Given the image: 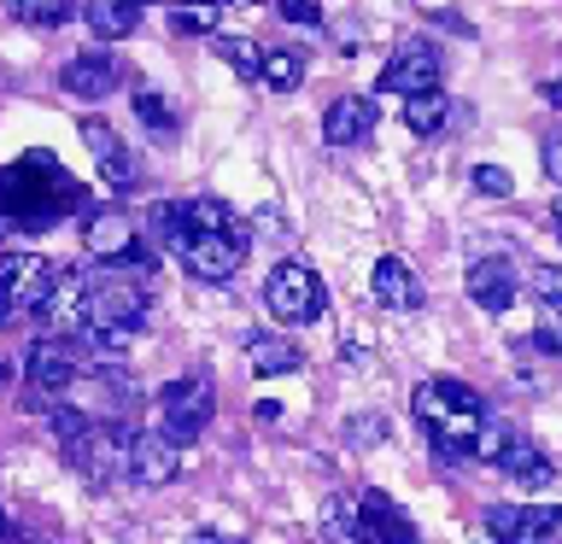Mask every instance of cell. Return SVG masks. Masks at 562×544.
Returning <instances> with one entry per match:
<instances>
[{"label": "cell", "instance_id": "6da1fadb", "mask_svg": "<svg viewBox=\"0 0 562 544\" xmlns=\"http://www.w3.org/2000/svg\"><path fill=\"white\" fill-rule=\"evenodd\" d=\"M411 410L416 421L428 428V439L446 456H463L474 445V433H481V421H486V404L474 386L463 381H451V375H434V381H422L416 393H411Z\"/></svg>", "mask_w": 562, "mask_h": 544}, {"label": "cell", "instance_id": "7a4b0ae2", "mask_svg": "<svg viewBox=\"0 0 562 544\" xmlns=\"http://www.w3.org/2000/svg\"><path fill=\"white\" fill-rule=\"evenodd\" d=\"M65 263H53L42 252H7L0 258V322H18V316H42V305L59 287Z\"/></svg>", "mask_w": 562, "mask_h": 544}, {"label": "cell", "instance_id": "3957f363", "mask_svg": "<svg viewBox=\"0 0 562 544\" xmlns=\"http://www.w3.org/2000/svg\"><path fill=\"white\" fill-rule=\"evenodd\" d=\"M328 305V293H323V275L311 270V263H299V258H281L270 275H263V310L276 316L281 328H305L316 322Z\"/></svg>", "mask_w": 562, "mask_h": 544}, {"label": "cell", "instance_id": "277c9868", "mask_svg": "<svg viewBox=\"0 0 562 544\" xmlns=\"http://www.w3.org/2000/svg\"><path fill=\"white\" fill-rule=\"evenodd\" d=\"M211 416H217V393H211L205 375H182L158 393V433L170 445H193L211 428Z\"/></svg>", "mask_w": 562, "mask_h": 544}, {"label": "cell", "instance_id": "5b68a950", "mask_svg": "<svg viewBox=\"0 0 562 544\" xmlns=\"http://www.w3.org/2000/svg\"><path fill=\"white\" fill-rule=\"evenodd\" d=\"M82 246L94 252L100 263H123V270H147V246H140V228L130 211H117V205H100V211H88L82 217Z\"/></svg>", "mask_w": 562, "mask_h": 544}, {"label": "cell", "instance_id": "8992f818", "mask_svg": "<svg viewBox=\"0 0 562 544\" xmlns=\"http://www.w3.org/2000/svg\"><path fill=\"white\" fill-rule=\"evenodd\" d=\"M246 252H252V235H246V223H235V228H217V235H193L176 258H182L188 275H200V281H235Z\"/></svg>", "mask_w": 562, "mask_h": 544}, {"label": "cell", "instance_id": "52a82bcc", "mask_svg": "<svg viewBox=\"0 0 562 544\" xmlns=\"http://www.w3.org/2000/svg\"><path fill=\"white\" fill-rule=\"evenodd\" d=\"M123 451H130V428H123V421H94L82 439L65 445L70 468H77L82 480H94V486H105V480L123 474Z\"/></svg>", "mask_w": 562, "mask_h": 544}, {"label": "cell", "instance_id": "ba28073f", "mask_svg": "<svg viewBox=\"0 0 562 544\" xmlns=\"http://www.w3.org/2000/svg\"><path fill=\"white\" fill-rule=\"evenodd\" d=\"M70 381H77V358H70L59 340H35L30 358H24V404L30 410H47Z\"/></svg>", "mask_w": 562, "mask_h": 544}, {"label": "cell", "instance_id": "9c48e42d", "mask_svg": "<svg viewBox=\"0 0 562 544\" xmlns=\"http://www.w3.org/2000/svg\"><path fill=\"white\" fill-rule=\"evenodd\" d=\"M82 147L94 152V170L105 175V188L130 193V188L140 182V165H135V152L123 147V135H117L105 117H82Z\"/></svg>", "mask_w": 562, "mask_h": 544}, {"label": "cell", "instance_id": "30bf717a", "mask_svg": "<svg viewBox=\"0 0 562 544\" xmlns=\"http://www.w3.org/2000/svg\"><path fill=\"white\" fill-rule=\"evenodd\" d=\"M428 88H439V47L434 42H404L381 70V94L411 100V94H428Z\"/></svg>", "mask_w": 562, "mask_h": 544}, {"label": "cell", "instance_id": "8fae6325", "mask_svg": "<svg viewBox=\"0 0 562 544\" xmlns=\"http://www.w3.org/2000/svg\"><path fill=\"white\" fill-rule=\"evenodd\" d=\"M123 474H130L135 486H170L176 474H182V445H170L165 433H130Z\"/></svg>", "mask_w": 562, "mask_h": 544}, {"label": "cell", "instance_id": "7c38bea8", "mask_svg": "<svg viewBox=\"0 0 562 544\" xmlns=\"http://www.w3.org/2000/svg\"><path fill=\"white\" fill-rule=\"evenodd\" d=\"M59 82H65V94H77V100H105L123 82V65L112 59V53L88 47V53H77V59L59 70Z\"/></svg>", "mask_w": 562, "mask_h": 544}, {"label": "cell", "instance_id": "4fadbf2b", "mask_svg": "<svg viewBox=\"0 0 562 544\" xmlns=\"http://www.w3.org/2000/svg\"><path fill=\"white\" fill-rule=\"evenodd\" d=\"M358 539H381V544H422L411 515L386 498V491H363L358 498Z\"/></svg>", "mask_w": 562, "mask_h": 544}, {"label": "cell", "instance_id": "5bb4252c", "mask_svg": "<svg viewBox=\"0 0 562 544\" xmlns=\"http://www.w3.org/2000/svg\"><path fill=\"white\" fill-rule=\"evenodd\" d=\"M469 298L481 310H492V316L509 310L516 305V263L509 258H474L469 263Z\"/></svg>", "mask_w": 562, "mask_h": 544}, {"label": "cell", "instance_id": "9a60e30c", "mask_svg": "<svg viewBox=\"0 0 562 544\" xmlns=\"http://www.w3.org/2000/svg\"><path fill=\"white\" fill-rule=\"evenodd\" d=\"M369 293H375V305H386V310H416L422 305V281H416V270L404 258H375Z\"/></svg>", "mask_w": 562, "mask_h": 544}, {"label": "cell", "instance_id": "2e32d148", "mask_svg": "<svg viewBox=\"0 0 562 544\" xmlns=\"http://www.w3.org/2000/svg\"><path fill=\"white\" fill-rule=\"evenodd\" d=\"M369 129H375V105H369L363 94H340L323 112V140L328 147H358V140H369Z\"/></svg>", "mask_w": 562, "mask_h": 544}, {"label": "cell", "instance_id": "e0dca14e", "mask_svg": "<svg viewBox=\"0 0 562 544\" xmlns=\"http://www.w3.org/2000/svg\"><path fill=\"white\" fill-rule=\"evenodd\" d=\"M492 468H504L509 480L527 486V491H539V486H551V480H557V468L544 463V451H539L527 433H509V445L498 451V463H492Z\"/></svg>", "mask_w": 562, "mask_h": 544}, {"label": "cell", "instance_id": "ac0fdd59", "mask_svg": "<svg viewBox=\"0 0 562 544\" xmlns=\"http://www.w3.org/2000/svg\"><path fill=\"white\" fill-rule=\"evenodd\" d=\"M82 24L94 30V42H123L140 30V0H82Z\"/></svg>", "mask_w": 562, "mask_h": 544}, {"label": "cell", "instance_id": "d6986e66", "mask_svg": "<svg viewBox=\"0 0 562 544\" xmlns=\"http://www.w3.org/2000/svg\"><path fill=\"white\" fill-rule=\"evenodd\" d=\"M246 363H252V375H293L305 363V351L281 333H246Z\"/></svg>", "mask_w": 562, "mask_h": 544}, {"label": "cell", "instance_id": "ffe728a7", "mask_svg": "<svg viewBox=\"0 0 562 544\" xmlns=\"http://www.w3.org/2000/svg\"><path fill=\"white\" fill-rule=\"evenodd\" d=\"M0 7H7V18H18V24H30V30H59L82 12V0H0Z\"/></svg>", "mask_w": 562, "mask_h": 544}, {"label": "cell", "instance_id": "44dd1931", "mask_svg": "<svg viewBox=\"0 0 562 544\" xmlns=\"http://www.w3.org/2000/svg\"><path fill=\"white\" fill-rule=\"evenodd\" d=\"M258 82L270 88V94H293L299 82H305V59H299V47H270L258 59Z\"/></svg>", "mask_w": 562, "mask_h": 544}, {"label": "cell", "instance_id": "7402d4cb", "mask_svg": "<svg viewBox=\"0 0 562 544\" xmlns=\"http://www.w3.org/2000/svg\"><path fill=\"white\" fill-rule=\"evenodd\" d=\"M446 117H451V100L439 94V88L404 100V123H411V135H439V129H446Z\"/></svg>", "mask_w": 562, "mask_h": 544}, {"label": "cell", "instance_id": "603a6c76", "mask_svg": "<svg viewBox=\"0 0 562 544\" xmlns=\"http://www.w3.org/2000/svg\"><path fill=\"white\" fill-rule=\"evenodd\" d=\"M147 228H153V240H158V246H170V252H182V246L193 240L182 200H165V205H153V211H147Z\"/></svg>", "mask_w": 562, "mask_h": 544}, {"label": "cell", "instance_id": "cb8c5ba5", "mask_svg": "<svg viewBox=\"0 0 562 544\" xmlns=\"http://www.w3.org/2000/svg\"><path fill=\"white\" fill-rule=\"evenodd\" d=\"M170 24L182 30V35H217L223 0H176V7H170Z\"/></svg>", "mask_w": 562, "mask_h": 544}, {"label": "cell", "instance_id": "d4e9b609", "mask_svg": "<svg viewBox=\"0 0 562 544\" xmlns=\"http://www.w3.org/2000/svg\"><path fill=\"white\" fill-rule=\"evenodd\" d=\"M182 211H188V228L193 235H217V228H235L240 217L228 211L223 200H211V193H200V200H182Z\"/></svg>", "mask_w": 562, "mask_h": 544}, {"label": "cell", "instance_id": "484cf974", "mask_svg": "<svg viewBox=\"0 0 562 544\" xmlns=\"http://www.w3.org/2000/svg\"><path fill=\"white\" fill-rule=\"evenodd\" d=\"M323 544H358V503L328 498V509H323Z\"/></svg>", "mask_w": 562, "mask_h": 544}, {"label": "cell", "instance_id": "4316f807", "mask_svg": "<svg viewBox=\"0 0 562 544\" xmlns=\"http://www.w3.org/2000/svg\"><path fill=\"white\" fill-rule=\"evenodd\" d=\"M135 117L147 123V129H153L158 140H170V135H176V112H170V100H165V94H153V88H140V94H135Z\"/></svg>", "mask_w": 562, "mask_h": 544}, {"label": "cell", "instance_id": "83f0119b", "mask_svg": "<svg viewBox=\"0 0 562 544\" xmlns=\"http://www.w3.org/2000/svg\"><path fill=\"white\" fill-rule=\"evenodd\" d=\"M47 428H53V439H59V445H70V439H82L88 428H94V416L77 410V404H59V398H53V404H47Z\"/></svg>", "mask_w": 562, "mask_h": 544}, {"label": "cell", "instance_id": "f1b7e54d", "mask_svg": "<svg viewBox=\"0 0 562 544\" xmlns=\"http://www.w3.org/2000/svg\"><path fill=\"white\" fill-rule=\"evenodd\" d=\"M217 59H223V65H235V77H258L263 47H258V42H246V35H217Z\"/></svg>", "mask_w": 562, "mask_h": 544}, {"label": "cell", "instance_id": "f546056e", "mask_svg": "<svg viewBox=\"0 0 562 544\" xmlns=\"http://www.w3.org/2000/svg\"><path fill=\"white\" fill-rule=\"evenodd\" d=\"M533 345L562 358V305H544L539 298V316H533Z\"/></svg>", "mask_w": 562, "mask_h": 544}, {"label": "cell", "instance_id": "4dcf8cb0", "mask_svg": "<svg viewBox=\"0 0 562 544\" xmlns=\"http://www.w3.org/2000/svg\"><path fill=\"white\" fill-rule=\"evenodd\" d=\"M474 193H486V200H509L516 182H509V170H498V165H474Z\"/></svg>", "mask_w": 562, "mask_h": 544}, {"label": "cell", "instance_id": "1f68e13d", "mask_svg": "<svg viewBox=\"0 0 562 544\" xmlns=\"http://www.w3.org/2000/svg\"><path fill=\"white\" fill-rule=\"evenodd\" d=\"M386 439V416H351L346 421V445H381Z\"/></svg>", "mask_w": 562, "mask_h": 544}, {"label": "cell", "instance_id": "d6a6232c", "mask_svg": "<svg viewBox=\"0 0 562 544\" xmlns=\"http://www.w3.org/2000/svg\"><path fill=\"white\" fill-rule=\"evenodd\" d=\"M527 281H533V293L544 298V305H562V270H557V263H539Z\"/></svg>", "mask_w": 562, "mask_h": 544}, {"label": "cell", "instance_id": "836d02e7", "mask_svg": "<svg viewBox=\"0 0 562 544\" xmlns=\"http://www.w3.org/2000/svg\"><path fill=\"white\" fill-rule=\"evenodd\" d=\"M281 18H288V24L316 30V24H323V7H316V0H281Z\"/></svg>", "mask_w": 562, "mask_h": 544}, {"label": "cell", "instance_id": "e575fe53", "mask_svg": "<svg viewBox=\"0 0 562 544\" xmlns=\"http://www.w3.org/2000/svg\"><path fill=\"white\" fill-rule=\"evenodd\" d=\"M544 175H551V182L562 188V135L544 140Z\"/></svg>", "mask_w": 562, "mask_h": 544}, {"label": "cell", "instance_id": "d590c367", "mask_svg": "<svg viewBox=\"0 0 562 544\" xmlns=\"http://www.w3.org/2000/svg\"><path fill=\"white\" fill-rule=\"evenodd\" d=\"M188 544H235V539H223V533H211V526H200V533H193Z\"/></svg>", "mask_w": 562, "mask_h": 544}, {"label": "cell", "instance_id": "8d00e7d4", "mask_svg": "<svg viewBox=\"0 0 562 544\" xmlns=\"http://www.w3.org/2000/svg\"><path fill=\"white\" fill-rule=\"evenodd\" d=\"M544 100H551V105H562V77H557V82H544Z\"/></svg>", "mask_w": 562, "mask_h": 544}, {"label": "cell", "instance_id": "74e56055", "mask_svg": "<svg viewBox=\"0 0 562 544\" xmlns=\"http://www.w3.org/2000/svg\"><path fill=\"white\" fill-rule=\"evenodd\" d=\"M7 381H12V363H7V358H0V386H7Z\"/></svg>", "mask_w": 562, "mask_h": 544}, {"label": "cell", "instance_id": "f35d334b", "mask_svg": "<svg viewBox=\"0 0 562 544\" xmlns=\"http://www.w3.org/2000/svg\"><path fill=\"white\" fill-rule=\"evenodd\" d=\"M557 240H562V205H557Z\"/></svg>", "mask_w": 562, "mask_h": 544}, {"label": "cell", "instance_id": "ab89813d", "mask_svg": "<svg viewBox=\"0 0 562 544\" xmlns=\"http://www.w3.org/2000/svg\"><path fill=\"white\" fill-rule=\"evenodd\" d=\"M235 7H263V0H235Z\"/></svg>", "mask_w": 562, "mask_h": 544}, {"label": "cell", "instance_id": "60d3db41", "mask_svg": "<svg viewBox=\"0 0 562 544\" xmlns=\"http://www.w3.org/2000/svg\"><path fill=\"white\" fill-rule=\"evenodd\" d=\"M0 539H7V515H0Z\"/></svg>", "mask_w": 562, "mask_h": 544}]
</instances>
